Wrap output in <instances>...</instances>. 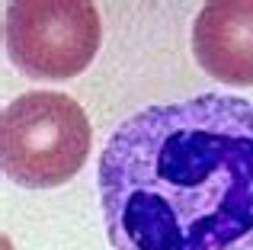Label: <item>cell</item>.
Instances as JSON below:
<instances>
[{"instance_id":"6da1fadb","label":"cell","mask_w":253,"mask_h":250,"mask_svg":"<svg viewBox=\"0 0 253 250\" xmlns=\"http://www.w3.org/2000/svg\"><path fill=\"white\" fill-rule=\"evenodd\" d=\"M96 186L112 250H253V100L138 109L103 144Z\"/></svg>"},{"instance_id":"277c9868","label":"cell","mask_w":253,"mask_h":250,"mask_svg":"<svg viewBox=\"0 0 253 250\" xmlns=\"http://www.w3.org/2000/svg\"><path fill=\"white\" fill-rule=\"evenodd\" d=\"M192 55L209 77L253 87V0H211L192 23Z\"/></svg>"},{"instance_id":"3957f363","label":"cell","mask_w":253,"mask_h":250,"mask_svg":"<svg viewBox=\"0 0 253 250\" xmlns=\"http://www.w3.org/2000/svg\"><path fill=\"white\" fill-rule=\"evenodd\" d=\"M6 55L26 77L68 81L99 51V13L86 0H16L3 19Z\"/></svg>"},{"instance_id":"7a4b0ae2","label":"cell","mask_w":253,"mask_h":250,"mask_svg":"<svg viewBox=\"0 0 253 250\" xmlns=\"http://www.w3.org/2000/svg\"><path fill=\"white\" fill-rule=\"evenodd\" d=\"M93 128L84 106L68 93H23L0 119V164L26 189L68 183L90 154Z\"/></svg>"}]
</instances>
